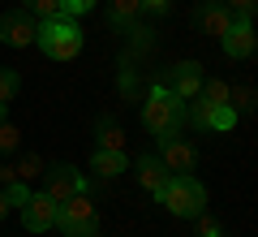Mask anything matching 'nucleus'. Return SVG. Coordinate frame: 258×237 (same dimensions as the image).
<instances>
[{
  "label": "nucleus",
  "mask_w": 258,
  "mask_h": 237,
  "mask_svg": "<svg viewBox=\"0 0 258 237\" xmlns=\"http://www.w3.org/2000/svg\"><path fill=\"white\" fill-rule=\"evenodd\" d=\"M142 125H147V134L155 143L159 138H176L181 125H185V100H176L164 82H155L151 95H147V104H142Z\"/></svg>",
  "instance_id": "f257e3e1"
},
{
  "label": "nucleus",
  "mask_w": 258,
  "mask_h": 237,
  "mask_svg": "<svg viewBox=\"0 0 258 237\" xmlns=\"http://www.w3.org/2000/svg\"><path fill=\"white\" fill-rule=\"evenodd\" d=\"M159 207H168L176 220H194L198 211L207 207V185L198 181L194 173H168V185L159 190Z\"/></svg>",
  "instance_id": "f03ea898"
},
{
  "label": "nucleus",
  "mask_w": 258,
  "mask_h": 237,
  "mask_svg": "<svg viewBox=\"0 0 258 237\" xmlns=\"http://www.w3.org/2000/svg\"><path fill=\"white\" fill-rule=\"evenodd\" d=\"M39 52L47 61H74L82 52V26L74 18H52V22H39V35H35Z\"/></svg>",
  "instance_id": "7ed1b4c3"
},
{
  "label": "nucleus",
  "mask_w": 258,
  "mask_h": 237,
  "mask_svg": "<svg viewBox=\"0 0 258 237\" xmlns=\"http://www.w3.org/2000/svg\"><path fill=\"white\" fill-rule=\"evenodd\" d=\"M56 228L64 237H95L99 233V211H95V199L91 194H74V199L56 203Z\"/></svg>",
  "instance_id": "20e7f679"
},
{
  "label": "nucleus",
  "mask_w": 258,
  "mask_h": 237,
  "mask_svg": "<svg viewBox=\"0 0 258 237\" xmlns=\"http://www.w3.org/2000/svg\"><path fill=\"white\" fill-rule=\"evenodd\" d=\"M86 190V177L78 173L74 164H47V173H43V194L52 203H64V199H74V194H82Z\"/></svg>",
  "instance_id": "39448f33"
},
{
  "label": "nucleus",
  "mask_w": 258,
  "mask_h": 237,
  "mask_svg": "<svg viewBox=\"0 0 258 237\" xmlns=\"http://www.w3.org/2000/svg\"><path fill=\"white\" fill-rule=\"evenodd\" d=\"M203 78H207V73H203V65H198V61H176V65H168V69H164L159 82H164L176 100H194L198 86H203Z\"/></svg>",
  "instance_id": "423d86ee"
},
{
  "label": "nucleus",
  "mask_w": 258,
  "mask_h": 237,
  "mask_svg": "<svg viewBox=\"0 0 258 237\" xmlns=\"http://www.w3.org/2000/svg\"><path fill=\"white\" fill-rule=\"evenodd\" d=\"M35 35H39V22L30 18V13H22V9H5L0 13V43L26 48V43H35Z\"/></svg>",
  "instance_id": "0eeeda50"
},
{
  "label": "nucleus",
  "mask_w": 258,
  "mask_h": 237,
  "mask_svg": "<svg viewBox=\"0 0 258 237\" xmlns=\"http://www.w3.org/2000/svg\"><path fill=\"white\" fill-rule=\"evenodd\" d=\"M22 228H26V233H35V237H39V233H52V228H56V203L47 199L43 190L30 194V199L22 203Z\"/></svg>",
  "instance_id": "6e6552de"
},
{
  "label": "nucleus",
  "mask_w": 258,
  "mask_h": 237,
  "mask_svg": "<svg viewBox=\"0 0 258 237\" xmlns=\"http://www.w3.org/2000/svg\"><path fill=\"white\" fill-rule=\"evenodd\" d=\"M220 48H224V56H228V61H249V56H254V48H258L254 22H241V18H232V26L220 35Z\"/></svg>",
  "instance_id": "1a4fd4ad"
},
{
  "label": "nucleus",
  "mask_w": 258,
  "mask_h": 237,
  "mask_svg": "<svg viewBox=\"0 0 258 237\" xmlns=\"http://www.w3.org/2000/svg\"><path fill=\"white\" fill-rule=\"evenodd\" d=\"M159 164H164L168 173H194V168H198V151H194V143H185L181 134L159 138Z\"/></svg>",
  "instance_id": "9d476101"
},
{
  "label": "nucleus",
  "mask_w": 258,
  "mask_h": 237,
  "mask_svg": "<svg viewBox=\"0 0 258 237\" xmlns=\"http://www.w3.org/2000/svg\"><path fill=\"white\" fill-rule=\"evenodd\" d=\"M194 26L203 30V35L220 39L224 30L232 26V13L224 9V0H198V5H194Z\"/></svg>",
  "instance_id": "9b49d317"
},
{
  "label": "nucleus",
  "mask_w": 258,
  "mask_h": 237,
  "mask_svg": "<svg viewBox=\"0 0 258 237\" xmlns=\"http://www.w3.org/2000/svg\"><path fill=\"white\" fill-rule=\"evenodd\" d=\"M134 177H138V185L151 194V199H159V190L168 185V168L159 164V155H138V164H134Z\"/></svg>",
  "instance_id": "f8f14e48"
},
{
  "label": "nucleus",
  "mask_w": 258,
  "mask_h": 237,
  "mask_svg": "<svg viewBox=\"0 0 258 237\" xmlns=\"http://www.w3.org/2000/svg\"><path fill=\"white\" fill-rule=\"evenodd\" d=\"M95 147L99 151H125V129L112 112H99L95 117Z\"/></svg>",
  "instance_id": "ddd939ff"
},
{
  "label": "nucleus",
  "mask_w": 258,
  "mask_h": 237,
  "mask_svg": "<svg viewBox=\"0 0 258 237\" xmlns=\"http://www.w3.org/2000/svg\"><path fill=\"white\" fill-rule=\"evenodd\" d=\"M125 168H129L125 151H99V147H91V173H95V177H103V181H116Z\"/></svg>",
  "instance_id": "4468645a"
},
{
  "label": "nucleus",
  "mask_w": 258,
  "mask_h": 237,
  "mask_svg": "<svg viewBox=\"0 0 258 237\" xmlns=\"http://www.w3.org/2000/svg\"><path fill=\"white\" fill-rule=\"evenodd\" d=\"M138 18H142V0H108V22H112L116 30L134 26Z\"/></svg>",
  "instance_id": "2eb2a0df"
},
{
  "label": "nucleus",
  "mask_w": 258,
  "mask_h": 237,
  "mask_svg": "<svg viewBox=\"0 0 258 237\" xmlns=\"http://www.w3.org/2000/svg\"><path fill=\"white\" fill-rule=\"evenodd\" d=\"M125 35H129V52H134V56H147L151 48H155V30H151V26H142V22L125 26Z\"/></svg>",
  "instance_id": "dca6fc26"
},
{
  "label": "nucleus",
  "mask_w": 258,
  "mask_h": 237,
  "mask_svg": "<svg viewBox=\"0 0 258 237\" xmlns=\"http://www.w3.org/2000/svg\"><path fill=\"white\" fill-rule=\"evenodd\" d=\"M18 9H22V13H30L35 22H52V18H64V13H60V0H22Z\"/></svg>",
  "instance_id": "f3484780"
},
{
  "label": "nucleus",
  "mask_w": 258,
  "mask_h": 237,
  "mask_svg": "<svg viewBox=\"0 0 258 237\" xmlns=\"http://www.w3.org/2000/svg\"><path fill=\"white\" fill-rule=\"evenodd\" d=\"M18 91H22V73L9 69V65H0V108H9Z\"/></svg>",
  "instance_id": "a211bd4d"
},
{
  "label": "nucleus",
  "mask_w": 258,
  "mask_h": 237,
  "mask_svg": "<svg viewBox=\"0 0 258 237\" xmlns=\"http://www.w3.org/2000/svg\"><path fill=\"white\" fill-rule=\"evenodd\" d=\"M228 108L237 112H254V86H228Z\"/></svg>",
  "instance_id": "6ab92c4d"
},
{
  "label": "nucleus",
  "mask_w": 258,
  "mask_h": 237,
  "mask_svg": "<svg viewBox=\"0 0 258 237\" xmlns=\"http://www.w3.org/2000/svg\"><path fill=\"white\" fill-rule=\"evenodd\" d=\"M198 95H203L207 104H228V82H220V78H203Z\"/></svg>",
  "instance_id": "aec40b11"
},
{
  "label": "nucleus",
  "mask_w": 258,
  "mask_h": 237,
  "mask_svg": "<svg viewBox=\"0 0 258 237\" xmlns=\"http://www.w3.org/2000/svg\"><path fill=\"white\" fill-rule=\"evenodd\" d=\"M116 91L120 95H138V69H134V61H120V78H116Z\"/></svg>",
  "instance_id": "412c9836"
},
{
  "label": "nucleus",
  "mask_w": 258,
  "mask_h": 237,
  "mask_svg": "<svg viewBox=\"0 0 258 237\" xmlns=\"http://www.w3.org/2000/svg\"><path fill=\"white\" fill-rule=\"evenodd\" d=\"M18 147H22V129H18V125H9V121L0 117V155L18 151Z\"/></svg>",
  "instance_id": "4be33fe9"
},
{
  "label": "nucleus",
  "mask_w": 258,
  "mask_h": 237,
  "mask_svg": "<svg viewBox=\"0 0 258 237\" xmlns=\"http://www.w3.org/2000/svg\"><path fill=\"white\" fill-rule=\"evenodd\" d=\"M237 125V112L228 108V104H215L211 108V121H207V129H232Z\"/></svg>",
  "instance_id": "5701e85b"
},
{
  "label": "nucleus",
  "mask_w": 258,
  "mask_h": 237,
  "mask_svg": "<svg viewBox=\"0 0 258 237\" xmlns=\"http://www.w3.org/2000/svg\"><path fill=\"white\" fill-rule=\"evenodd\" d=\"M39 168H43V160H39L35 151H26V155H22V164L13 168V173H18V181H30V177H39Z\"/></svg>",
  "instance_id": "b1692460"
},
{
  "label": "nucleus",
  "mask_w": 258,
  "mask_h": 237,
  "mask_svg": "<svg viewBox=\"0 0 258 237\" xmlns=\"http://www.w3.org/2000/svg\"><path fill=\"white\" fill-rule=\"evenodd\" d=\"M224 9H228L232 18H241V22H254V9H258V0H224Z\"/></svg>",
  "instance_id": "393cba45"
},
{
  "label": "nucleus",
  "mask_w": 258,
  "mask_h": 237,
  "mask_svg": "<svg viewBox=\"0 0 258 237\" xmlns=\"http://www.w3.org/2000/svg\"><path fill=\"white\" fill-rule=\"evenodd\" d=\"M5 199H9V207H22V203L30 199V185H26V181H13V185H5Z\"/></svg>",
  "instance_id": "a878e982"
},
{
  "label": "nucleus",
  "mask_w": 258,
  "mask_h": 237,
  "mask_svg": "<svg viewBox=\"0 0 258 237\" xmlns=\"http://www.w3.org/2000/svg\"><path fill=\"white\" fill-rule=\"evenodd\" d=\"M95 9V0H60V13L64 18H82V13Z\"/></svg>",
  "instance_id": "bb28decb"
},
{
  "label": "nucleus",
  "mask_w": 258,
  "mask_h": 237,
  "mask_svg": "<svg viewBox=\"0 0 258 237\" xmlns=\"http://www.w3.org/2000/svg\"><path fill=\"white\" fill-rule=\"evenodd\" d=\"M194 220H198V237H220V220H215V216H207V211H198Z\"/></svg>",
  "instance_id": "cd10ccee"
},
{
  "label": "nucleus",
  "mask_w": 258,
  "mask_h": 237,
  "mask_svg": "<svg viewBox=\"0 0 258 237\" xmlns=\"http://www.w3.org/2000/svg\"><path fill=\"white\" fill-rule=\"evenodd\" d=\"M168 9H172V0H142V13H155V18L164 13L168 18Z\"/></svg>",
  "instance_id": "c85d7f7f"
},
{
  "label": "nucleus",
  "mask_w": 258,
  "mask_h": 237,
  "mask_svg": "<svg viewBox=\"0 0 258 237\" xmlns=\"http://www.w3.org/2000/svg\"><path fill=\"white\" fill-rule=\"evenodd\" d=\"M13 181H18V173H13L9 164H0V190H5V185H13Z\"/></svg>",
  "instance_id": "c756f323"
},
{
  "label": "nucleus",
  "mask_w": 258,
  "mask_h": 237,
  "mask_svg": "<svg viewBox=\"0 0 258 237\" xmlns=\"http://www.w3.org/2000/svg\"><path fill=\"white\" fill-rule=\"evenodd\" d=\"M9 216V199H5V190H0V220Z\"/></svg>",
  "instance_id": "7c9ffc66"
}]
</instances>
